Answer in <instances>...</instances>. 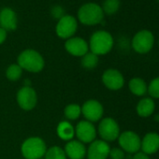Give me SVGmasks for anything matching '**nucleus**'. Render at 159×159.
<instances>
[{
    "label": "nucleus",
    "instance_id": "obj_1",
    "mask_svg": "<svg viewBox=\"0 0 159 159\" xmlns=\"http://www.w3.org/2000/svg\"><path fill=\"white\" fill-rule=\"evenodd\" d=\"M104 12L101 6L90 2L83 5L77 13V20L84 25H97L103 22Z\"/></svg>",
    "mask_w": 159,
    "mask_h": 159
},
{
    "label": "nucleus",
    "instance_id": "obj_15",
    "mask_svg": "<svg viewBox=\"0 0 159 159\" xmlns=\"http://www.w3.org/2000/svg\"><path fill=\"white\" fill-rule=\"evenodd\" d=\"M18 18L16 12L11 8H3L0 10V27L7 32L16 30Z\"/></svg>",
    "mask_w": 159,
    "mask_h": 159
},
{
    "label": "nucleus",
    "instance_id": "obj_14",
    "mask_svg": "<svg viewBox=\"0 0 159 159\" xmlns=\"http://www.w3.org/2000/svg\"><path fill=\"white\" fill-rule=\"evenodd\" d=\"M111 151L108 142L99 139L91 142L88 150L86 151L88 159H107Z\"/></svg>",
    "mask_w": 159,
    "mask_h": 159
},
{
    "label": "nucleus",
    "instance_id": "obj_21",
    "mask_svg": "<svg viewBox=\"0 0 159 159\" xmlns=\"http://www.w3.org/2000/svg\"><path fill=\"white\" fill-rule=\"evenodd\" d=\"M81 64L85 69H94L98 65V56L91 52H88L82 57Z\"/></svg>",
    "mask_w": 159,
    "mask_h": 159
},
{
    "label": "nucleus",
    "instance_id": "obj_17",
    "mask_svg": "<svg viewBox=\"0 0 159 159\" xmlns=\"http://www.w3.org/2000/svg\"><path fill=\"white\" fill-rule=\"evenodd\" d=\"M64 151L66 157L70 159H84L86 154L85 146L79 140H69Z\"/></svg>",
    "mask_w": 159,
    "mask_h": 159
},
{
    "label": "nucleus",
    "instance_id": "obj_22",
    "mask_svg": "<svg viewBox=\"0 0 159 159\" xmlns=\"http://www.w3.org/2000/svg\"><path fill=\"white\" fill-rule=\"evenodd\" d=\"M120 6H121L120 0H104L101 8L104 14L113 15L119 11Z\"/></svg>",
    "mask_w": 159,
    "mask_h": 159
},
{
    "label": "nucleus",
    "instance_id": "obj_9",
    "mask_svg": "<svg viewBox=\"0 0 159 159\" xmlns=\"http://www.w3.org/2000/svg\"><path fill=\"white\" fill-rule=\"evenodd\" d=\"M16 99L21 109H23L24 111H31L37 105L38 96L36 91L32 87L24 86L18 91Z\"/></svg>",
    "mask_w": 159,
    "mask_h": 159
},
{
    "label": "nucleus",
    "instance_id": "obj_2",
    "mask_svg": "<svg viewBox=\"0 0 159 159\" xmlns=\"http://www.w3.org/2000/svg\"><path fill=\"white\" fill-rule=\"evenodd\" d=\"M113 38L108 31L98 30L93 33L89 40V50L96 55H105L113 47Z\"/></svg>",
    "mask_w": 159,
    "mask_h": 159
},
{
    "label": "nucleus",
    "instance_id": "obj_8",
    "mask_svg": "<svg viewBox=\"0 0 159 159\" xmlns=\"http://www.w3.org/2000/svg\"><path fill=\"white\" fill-rule=\"evenodd\" d=\"M118 142L121 149L129 153H136L140 150L141 139L139 136L133 131H125L120 134Z\"/></svg>",
    "mask_w": 159,
    "mask_h": 159
},
{
    "label": "nucleus",
    "instance_id": "obj_20",
    "mask_svg": "<svg viewBox=\"0 0 159 159\" xmlns=\"http://www.w3.org/2000/svg\"><path fill=\"white\" fill-rule=\"evenodd\" d=\"M58 137L63 140H71L75 136V128L67 121H63L59 123L56 128Z\"/></svg>",
    "mask_w": 159,
    "mask_h": 159
},
{
    "label": "nucleus",
    "instance_id": "obj_24",
    "mask_svg": "<svg viewBox=\"0 0 159 159\" xmlns=\"http://www.w3.org/2000/svg\"><path fill=\"white\" fill-rule=\"evenodd\" d=\"M23 68L18 64L11 65L6 70V77L11 82H16L22 77Z\"/></svg>",
    "mask_w": 159,
    "mask_h": 159
},
{
    "label": "nucleus",
    "instance_id": "obj_3",
    "mask_svg": "<svg viewBox=\"0 0 159 159\" xmlns=\"http://www.w3.org/2000/svg\"><path fill=\"white\" fill-rule=\"evenodd\" d=\"M18 65L23 68L32 73L40 72L45 66V61L42 55L32 49L23 51L18 56Z\"/></svg>",
    "mask_w": 159,
    "mask_h": 159
},
{
    "label": "nucleus",
    "instance_id": "obj_32",
    "mask_svg": "<svg viewBox=\"0 0 159 159\" xmlns=\"http://www.w3.org/2000/svg\"><path fill=\"white\" fill-rule=\"evenodd\" d=\"M158 1H159V0H158Z\"/></svg>",
    "mask_w": 159,
    "mask_h": 159
},
{
    "label": "nucleus",
    "instance_id": "obj_29",
    "mask_svg": "<svg viewBox=\"0 0 159 159\" xmlns=\"http://www.w3.org/2000/svg\"><path fill=\"white\" fill-rule=\"evenodd\" d=\"M133 159H150L149 155L144 153L141 151H139L138 152H136L133 156Z\"/></svg>",
    "mask_w": 159,
    "mask_h": 159
},
{
    "label": "nucleus",
    "instance_id": "obj_11",
    "mask_svg": "<svg viewBox=\"0 0 159 159\" xmlns=\"http://www.w3.org/2000/svg\"><path fill=\"white\" fill-rule=\"evenodd\" d=\"M75 135L82 143H91L96 139L97 130L91 122L81 121L76 125Z\"/></svg>",
    "mask_w": 159,
    "mask_h": 159
},
{
    "label": "nucleus",
    "instance_id": "obj_30",
    "mask_svg": "<svg viewBox=\"0 0 159 159\" xmlns=\"http://www.w3.org/2000/svg\"><path fill=\"white\" fill-rule=\"evenodd\" d=\"M7 37H8V32L0 27V45L5 42V40L7 39Z\"/></svg>",
    "mask_w": 159,
    "mask_h": 159
},
{
    "label": "nucleus",
    "instance_id": "obj_13",
    "mask_svg": "<svg viewBox=\"0 0 159 159\" xmlns=\"http://www.w3.org/2000/svg\"><path fill=\"white\" fill-rule=\"evenodd\" d=\"M66 51L76 57H83L89 52V45L87 41L80 37H72L65 42Z\"/></svg>",
    "mask_w": 159,
    "mask_h": 159
},
{
    "label": "nucleus",
    "instance_id": "obj_25",
    "mask_svg": "<svg viewBox=\"0 0 159 159\" xmlns=\"http://www.w3.org/2000/svg\"><path fill=\"white\" fill-rule=\"evenodd\" d=\"M44 156L45 159H66L65 151L58 146H53L48 149Z\"/></svg>",
    "mask_w": 159,
    "mask_h": 159
},
{
    "label": "nucleus",
    "instance_id": "obj_23",
    "mask_svg": "<svg viewBox=\"0 0 159 159\" xmlns=\"http://www.w3.org/2000/svg\"><path fill=\"white\" fill-rule=\"evenodd\" d=\"M64 113L67 120H76L82 114V107L78 104H69L65 108Z\"/></svg>",
    "mask_w": 159,
    "mask_h": 159
},
{
    "label": "nucleus",
    "instance_id": "obj_7",
    "mask_svg": "<svg viewBox=\"0 0 159 159\" xmlns=\"http://www.w3.org/2000/svg\"><path fill=\"white\" fill-rule=\"evenodd\" d=\"M98 134L102 140L106 142L117 139L120 135V127L118 123L111 117L102 119L98 125Z\"/></svg>",
    "mask_w": 159,
    "mask_h": 159
},
{
    "label": "nucleus",
    "instance_id": "obj_18",
    "mask_svg": "<svg viewBox=\"0 0 159 159\" xmlns=\"http://www.w3.org/2000/svg\"><path fill=\"white\" fill-rule=\"evenodd\" d=\"M155 110V103L152 98H144L140 99L136 107V111L139 116L146 118L150 117Z\"/></svg>",
    "mask_w": 159,
    "mask_h": 159
},
{
    "label": "nucleus",
    "instance_id": "obj_5",
    "mask_svg": "<svg viewBox=\"0 0 159 159\" xmlns=\"http://www.w3.org/2000/svg\"><path fill=\"white\" fill-rule=\"evenodd\" d=\"M78 29V20L72 16L66 14L57 21L55 26L56 35L63 39H68L76 34Z\"/></svg>",
    "mask_w": 159,
    "mask_h": 159
},
{
    "label": "nucleus",
    "instance_id": "obj_12",
    "mask_svg": "<svg viewBox=\"0 0 159 159\" xmlns=\"http://www.w3.org/2000/svg\"><path fill=\"white\" fill-rule=\"evenodd\" d=\"M102 83L110 90H120L125 84V79L123 74L114 68H109L104 71L102 75Z\"/></svg>",
    "mask_w": 159,
    "mask_h": 159
},
{
    "label": "nucleus",
    "instance_id": "obj_4",
    "mask_svg": "<svg viewBox=\"0 0 159 159\" xmlns=\"http://www.w3.org/2000/svg\"><path fill=\"white\" fill-rule=\"evenodd\" d=\"M46 151V143L39 137L28 138L21 147V152L25 159H39L45 155Z\"/></svg>",
    "mask_w": 159,
    "mask_h": 159
},
{
    "label": "nucleus",
    "instance_id": "obj_31",
    "mask_svg": "<svg viewBox=\"0 0 159 159\" xmlns=\"http://www.w3.org/2000/svg\"><path fill=\"white\" fill-rule=\"evenodd\" d=\"M158 44H159V41H158Z\"/></svg>",
    "mask_w": 159,
    "mask_h": 159
},
{
    "label": "nucleus",
    "instance_id": "obj_6",
    "mask_svg": "<svg viewBox=\"0 0 159 159\" xmlns=\"http://www.w3.org/2000/svg\"><path fill=\"white\" fill-rule=\"evenodd\" d=\"M154 37L149 30H140L132 39L133 50L140 54L149 52L152 49Z\"/></svg>",
    "mask_w": 159,
    "mask_h": 159
},
{
    "label": "nucleus",
    "instance_id": "obj_28",
    "mask_svg": "<svg viewBox=\"0 0 159 159\" xmlns=\"http://www.w3.org/2000/svg\"><path fill=\"white\" fill-rule=\"evenodd\" d=\"M109 156L111 159H124L125 158V152L121 148H112L110 151Z\"/></svg>",
    "mask_w": 159,
    "mask_h": 159
},
{
    "label": "nucleus",
    "instance_id": "obj_26",
    "mask_svg": "<svg viewBox=\"0 0 159 159\" xmlns=\"http://www.w3.org/2000/svg\"><path fill=\"white\" fill-rule=\"evenodd\" d=\"M148 93L152 98L159 99V77L152 80L148 85Z\"/></svg>",
    "mask_w": 159,
    "mask_h": 159
},
{
    "label": "nucleus",
    "instance_id": "obj_10",
    "mask_svg": "<svg viewBox=\"0 0 159 159\" xmlns=\"http://www.w3.org/2000/svg\"><path fill=\"white\" fill-rule=\"evenodd\" d=\"M104 113L103 106L100 102L95 99L87 100L82 106V114L84 116L86 121L94 123L99 121Z\"/></svg>",
    "mask_w": 159,
    "mask_h": 159
},
{
    "label": "nucleus",
    "instance_id": "obj_27",
    "mask_svg": "<svg viewBox=\"0 0 159 159\" xmlns=\"http://www.w3.org/2000/svg\"><path fill=\"white\" fill-rule=\"evenodd\" d=\"M51 14H52V16L54 19H56L57 21H58L59 19H61L63 16L66 15V14H65V10H64L61 6H59V5L54 6V7L52 8V10H51Z\"/></svg>",
    "mask_w": 159,
    "mask_h": 159
},
{
    "label": "nucleus",
    "instance_id": "obj_16",
    "mask_svg": "<svg viewBox=\"0 0 159 159\" xmlns=\"http://www.w3.org/2000/svg\"><path fill=\"white\" fill-rule=\"evenodd\" d=\"M140 150L148 155L155 153L159 150V134L155 132L147 133L141 139Z\"/></svg>",
    "mask_w": 159,
    "mask_h": 159
},
{
    "label": "nucleus",
    "instance_id": "obj_19",
    "mask_svg": "<svg viewBox=\"0 0 159 159\" xmlns=\"http://www.w3.org/2000/svg\"><path fill=\"white\" fill-rule=\"evenodd\" d=\"M129 90L132 94L138 97H142L148 92V86L144 80L140 78H133L128 84Z\"/></svg>",
    "mask_w": 159,
    "mask_h": 159
}]
</instances>
